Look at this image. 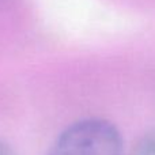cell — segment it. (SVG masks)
<instances>
[{
	"instance_id": "3957f363",
	"label": "cell",
	"mask_w": 155,
	"mask_h": 155,
	"mask_svg": "<svg viewBox=\"0 0 155 155\" xmlns=\"http://www.w3.org/2000/svg\"><path fill=\"white\" fill-rule=\"evenodd\" d=\"M0 155H15V154L12 153V150L7 144L0 142Z\"/></svg>"
},
{
	"instance_id": "7a4b0ae2",
	"label": "cell",
	"mask_w": 155,
	"mask_h": 155,
	"mask_svg": "<svg viewBox=\"0 0 155 155\" xmlns=\"http://www.w3.org/2000/svg\"><path fill=\"white\" fill-rule=\"evenodd\" d=\"M131 155H155V129L146 134L139 140Z\"/></svg>"
},
{
	"instance_id": "6da1fadb",
	"label": "cell",
	"mask_w": 155,
	"mask_h": 155,
	"mask_svg": "<svg viewBox=\"0 0 155 155\" xmlns=\"http://www.w3.org/2000/svg\"><path fill=\"white\" fill-rule=\"evenodd\" d=\"M49 155H123V139L112 123L87 118L63 131Z\"/></svg>"
}]
</instances>
